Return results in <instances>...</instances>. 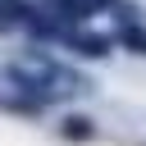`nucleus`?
<instances>
[{"mask_svg":"<svg viewBox=\"0 0 146 146\" xmlns=\"http://www.w3.org/2000/svg\"><path fill=\"white\" fill-rule=\"evenodd\" d=\"M64 137H91V123L87 119H68L64 123Z\"/></svg>","mask_w":146,"mask_h":146,"instance_id":"obj_1","label":"nucleus"}]
</instances>
